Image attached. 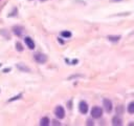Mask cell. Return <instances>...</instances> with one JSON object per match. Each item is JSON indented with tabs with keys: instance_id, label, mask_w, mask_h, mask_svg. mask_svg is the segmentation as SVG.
Here are the masks:
<instances>
[{
	"instance_id": "obj_17",
	"label": "cell",
	"mask_w": 134,
	"mask_h": 126,
	"mask_svg": "<svg viewBox=\"0 0 134 126\" xmlns=\"http://www.w3.org/2000/svg\"><path fill=\"white\" fill-rule=\"evenodd\" d=\"M52 124H53V125H60V122H58V121H52Z\"/></svg>"
},
{
	"instance_id": "obj_1",
	"label": "cell",
	"mask_w": 134,
	"mask_h": 126,
	"mask_svg": "<svg viewBox=\"0 0 134 126\" xmlns=\"http://www.w3.org/2000/svg\"><path fill=\"white\" fill-rule=\"evenodd\" d=\"M102 116H103V109H102L100 107H98V106L92 107V109H91V117H92V118L98 119V118H100Z\"/></svg>"
},
{
	"instance_id": "obj_10",
	"label": "cell",
	"mask_w": 134,
	"mask_h": 126,
	"mask_svg": "<svg viewBox=\"0 0 134 126\" xmlns=\"http://www.w3.org/2000/svg\"><path fill=\"white\" fill-rule=\"evenodd\" d=\"M127 110H128L129 113H134V102H131V103L128 105Z\"/></svg>"
},
{
	"instance_id": "obj_19",
	"label": "cell",
	"mask_w": 134,
	"mask_h": 126,
	"mask_svg": "<svg viewBox=\"0 0 134 126\" xmlns=\"http://www.w3.org/2000/svg\"><path fill=\"white\" fill-rule=\"evenodd\" d=\"M0 66H1V63H0Z\"/></svg>"
},
{
	"instance_id": "obj_2",
	"label": "cell",
	"mask_w": 134,
	"mask_h": 126,
	"mask_svg": "<svg viewBox=\"0 0 134 126\" xmlns=\"http://www.w3.org/2000/svg\"><path fill=\"white\" fill-rule=\"evenodd\" d=\"M35 60L40 63V64H44L46 61H47V56L45 54H42V52H38L35 55Z\"/></svg>"
},
{
	"instance_id": "obj_18",
	"label": "cell",
	"mask_w": 134,
	"mask_h": 126,
	"mask_svg": "<svg viewBox=\"0 0 134 126\" xmlns=\"http://www.w3.org/2000/svg\"><path fill=\"white\" fill-rule=\"evenodd\" d=\"M112 1H116V0H112ZM117 1H119V0H117Z\"/></svg>"
},
{
	"instance_id": "obj_15",
	"label": "cell",
	"mask_w": 134,
	"mask_h": 126,
	"mask_svg": "<svg viewBox=\"0 0 134 126\" xmlns=\"http://www.w3.org/2000/svg\"><path fill=\"white\" fill-rule=\"evenodd\" d=\"M20 97H21V94H19V96H17V97H14L13 99H9V102H10V101H14V100H17V99H19Z\"/></svg>"
},
{
	"instance_id": "obj_13",
	"label": "cell",
	"mask_w": 134,
	"mask_h": 126,
	"mask_svg": "<svg viewBox=\"0 0 134 126\" xmlns=\"http://www.w3.org/2000/svg\"><path fill=\"white\" fill-rule=\"evenodd\" d=\"M16 48H17L18 51H22L23 50V46H22V44L20 42H17L16 43Z\"/></svg>"
},
{
	"instance_id": "obj_16",
	"label": "cell",
	"mask_w": 134,
	"mask_h": 126,
	"mask_svg": "<svg viewBox=\"0 0 134 126\" xmlns=\"http://www.w3.org/2000/svg\"><path fill=\"white\" fill-rule=\"evenodd\" d=\"M87 125H93V121L88 120V121H87Z\"/></svg>"
},
{
	"instance_id": "obj_3",
	"label": "cell",
	"mask_w": 134,
	"mask_h": 126,
	"mask_svg": "<svg viewBox=\"0 0 134 126\" xmlns=\"http://www.w3.org/2000/svg\"><path fill=\"white\" fill-rule=\"evenodd\" d=\"M54 114H55V117L58 119H63L65 117V110H64V108L61 105L57 106L55 109H54Z\"/></svg>"
},
{
	"instance_id": "obj_11",
	"label": "cell",
	"mask_w": 134,
	"mask_h": 126,
	"mask_svg": "<svg viewBox=\"0 0 134 126\" xmlns=\"http://www.w3.org/2000/svg\"><path fill=\"white\" fill-rule=\"evenodd\" d=\"M61 35H62L63 37H65V38H70V37H71V33H70L69 30H63Z\"/></svg>"
},
{
	"instance_id": "obj_5",
	"label": "cell",
	"mask_w": 134,
	"mask_h": 126,
	"mask_svg": "<svg viewBox=\"0 0 134 126\" xmlns=\"http://www.w3.org/2000/svg\"><path fill=\"white\" fill-rule=\"evenodd\" d=\"M79 109H80L81 113H83V114L87 113V111H88V104L85 101H81L80 104H79Z\"/></svg>"
},
{
	"instance_id": "obj_6",
	"label": "cell",
	"mask_w": 134,
	"mask_h": 126,
	"mask_svg": "<svg viewBox=\"0 0 134 126\" xmlns=\"http://www.w3.org/2000/svg\"><path fill=\"white\" fill-rule=\"evenodd\" d=\"M24 41H25V44L27 45V47L29 49H34L35 48V42H34V40L30 37H25Z\"/></svg>"
},
{
	"instance_id": "obj_12",
	"label": "cell",
	"mask_w": 134,
	"mask_h": 126,
	"mask_svg": "<svg viewBox=\"0 0 134 126\" xmlns=\"http://www.w3.org/2000/svg\"><path fill=\"white\" fill-rule=\"evenodd\" d=\"M108 39L110 41H118L120 39V37L119 36H108Z\"/></svg>"
},
{
	"instance_id": "obj_7",
	"label": "cell",
	"mask_w": 134,
	"mask_h": 126,
	"mask_svg": "<svg viewBox=\"0 0 134 126\" xmlns=\"http://www.w3.org/2000/svg\"><path fill=\"white\" fill-rule=\"evenodd\" d=\"M112 124H113L114 126H120V125L122 124V121H121L120 117H118V116L113 117V119H112Z\"/></svg>"
},
{
	"instance_id": "obj_8",
	"label": "cell",
	"mask_w": 134,
	"mask_h": 126,
	"mask_svg": "<svg viewBox=\"0 0 134 126\" xmlns=\"http://www.w3.org/2000/svg\"><path fill=\"white\" fill-rule=\"evenodd\" d=\"M13 33H14L15 35H17V36H21L22 33H23L22 27H21V26H14V27H13Z\"/></svg>"
},
{
	"instance_id": "obj_9",
	"label": "cell",
	"mask_w": 134,
	"mask_h": 126,
	"mask_svg": "<svg viewBox=\"0 0 134 126\" xmlns=\"http://www.w3.org/2000/svg\"><path fill=\"white\" fill-rule=\"evenodd\" d=\"M40 125H41V126H48V125H49V119H48L47 117L42 118L41 121H40Z\"/></svg>"
},
{
	"instance_id": "obj_4",
	"label": "cell",
	"mask_w": 134,
	"mask_h": 126,
	"mask_svg": "<svg viewBox=\"0 0 134 126\" xmlns=\"http://www.w3.org/2000/svg\"><path fill=\"white\" fill-rule=\"evenodd\" d=\"M103 105H104V108H105V110L107 112H111L112 111V102L109 99H104Z\"/></svg>"
},
{
	"instance_id": "obj_14",
	"label": "cell",
	"mask_w": 134,
	"mask_h": 126,
	"mask_svg": "<svg viewBox=\"0 0 134 126\" xmlns=\"http://www.w3.org/2000/svg\"><path fill=\"white\" fill-rule=\"evenodd\" d=\"M17 66H18V68H19V69H21V70H26V71H29V68H27V67H24V66H21L20 64H18Z\"/></svg>"
}]
</instances>
